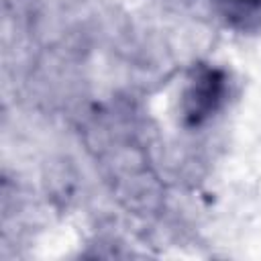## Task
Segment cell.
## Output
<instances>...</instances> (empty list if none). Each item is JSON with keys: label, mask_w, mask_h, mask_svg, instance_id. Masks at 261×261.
Returning a JSON list of instances; mask_svg holds the SVG:
<instances>
[{"label": "cell", "mask_w": 261, "mask_h": 261, "mask_svg": "<svg viewBox=\"0 0 261 261\" xmlns=\"http://www.w3.org/2000/svg\"><path fill=\"white\" fill-rule=\"evenodd\" d=\"M220 94H222V80L216 77L212 71H206L202 77L196 80V84L192 88V94H190V102H192L190 114L194 118H200V116L208 114L210 110H214V104L220 98Z\"/></svg>", "instance_id": "cell-1"}]
</instances>
